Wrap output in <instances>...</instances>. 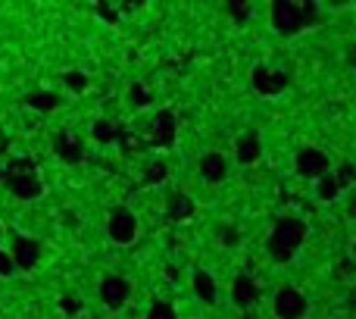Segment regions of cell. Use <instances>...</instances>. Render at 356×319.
Wrapping results in <instances>:
<instances>
[{
  "instance_id": "cell-11",
  "label": "cell",
  "mask_w": 356,
  "mask_h": 319,
  "mask_svg": "<svg viewBox=\"0 0 356 319\" xmlns=\"http://www.w3.org/2000/svg\"><path fill=\"white\" fill-rule=\"evenodd\" d=\"M197 204L191 200L188 194H182V191H175V194H169V204H166V213L172 223H188L191 216H194Z\"/></svg>"
},
{
  "instance_id": "cell-22",
  "label": "cell",
  "mask_w": 356,
  "mask_h": 319,
  "mask_svg": "<svg viewBox=\"0 0 356 319\" xmlns=\"http://www.w3.org/2000/svg\"><path fill=\"white\" fill-rule=\"evenodd\" d=\"M63 82H66V88H72L75 94H78V91H85V88H87V75H85V72H78V69H72V72L63 75Z\"/></svg>"
},
{
  "instance_id": "cell-13",
  "label": "cell",
  "mask_w": 356,
  "mask_h": 319,
  "mask_svg": "<svg viewBox=\"0 0 356 319\" xmlns=\"http://www.w3.org/2000/svg\"><path fill=\"white\" fill-rule=\"evenodd\" d=\"M256 298H260V288H256V282L250 276H238L235 282H231V300H235L238 307L256 304Z\"/></svg>"
},
{
  "instance_id": "cell-34",
  "label": "cell",
  "mask_w": 356,
  "mask_h": 319,
  "mask_svg": "<svg viewBox=\"0 0 356 319\" xmlns=\"http://www.w3.org/2000/svg\"><path fill=\"white\" fill-rule=\"evenodd\" d=\"M3 178H7V169H3V163H0V182H3Z\"/></svg>"
},
{
  "instance_id": "cell-2",
  "label": "cell",
  "mask_w": 356,
  "mask_h": 319,
  "mask_svg": "<svg viewBox=\"0 0 356 319\" xmlns=\"http://www.w3.org/2000/svg\"><path fill=\"white\" fill-rule=\"evenodd\" d=\"M316 16L313 3H297V0H278L272 3V25L282 34H297L300 28H306Z\"/></svg>"
},
{
  "instance_id": "cell-27",
  "label": "cell",
  "mask_w": 356,
  "mask_h": 319,
  "mask_svg": "<svg viewBox=\"0 0 356 319\" xmlns=\"http://www.w3.org/2000/svg\"><path fill=\"white\" fill-rule=\"evenodd\" d=\"M229 10H231V16H235V22H247V16H250V3H229Z\"/></svg>"
},
{
  "instance_id": "cell-6",
  "label": "cell",
  "mask_w": 356,
  "mask_h": 319,
  "mask_svg": "<svg viewBox=\"0 0 356 319\" xmlns=\"http://www.w3.org/2000/svg\"><path fill=\"white\" fill-rule=\"evenodd\" d=\"M97 294H101L107 310H122L128 304V298H132V285L122 276H103L101 285H97Z\"/></svg>"
},
{
  "instance_id": "cell-26",
  "label": "cell",
  "mask_w": 356,
  "mask_h": 319,
  "mask_svg": "<svg viewBox=\"0 0 356 319\" xmlns=\"http://www.w3.org/2000/svg\"><path fill=\"white\" fill-rule=\"evenodd\" d=\"M132 103H135V107H147L150 103V94L144 85H132Z\"/></svg>"
},
{
  "instance_id": "cell-25",
  "label": "cell",
  "mask_w": 356,
  "mask_h": 319,
  "mask_svg": "<svg viewBox=\"0 0 356 319\" xmlns=\"http://www.w3.org/2000/svg\"><path fill=\"white\" fill-rule=\"evenodd\" d=\"M219 241H222V247H235L238 241H241V231H238L235 225H225V229L219 231Z\"/></svg>"
},
{
  "instance_id": "cell-18",
  "label": "cell",
  "mask_w": 356,
  "mask_h": 319,
  "mask_svg": "<svg viewBox=\"0 0 356 319\" xmlns=\"http://www.w3.org/2000/svg\"><path fill=\"white\" fill-rule=\"evenodd\" d=\"M28 107H34V110H54V107H60V97L50 94V91H34V94L28 97Z\"/></svg>"
},
{
  "instance_id": "cell-4",
  "label": "cell",
  "mask_w": 356,
  "mask_h": 319,
  "mask_svg": "<svg viewBox=\"0 0 356 319\" xmlns=\"http://www.w3.org/2000/svg\"><path fill=\"white\" fill-rule=\"evenodd\" d=\"M7 251H10V257H13V263H16V269H19V272H32L34 266L41 263V257H44V245H41L38 238L19 235V231L10 238Z\"/></svg>"
},
{
  "instance_id": "cell-30",
  "label": "cell",
  "mask_w": 356,
  "mask_h": 319,
  "mask_svg": "<svg viewBox=\"0 0 356 319\" xmlns=\"http://www.w3.org/2000/svg\"><path fill=\"white\" fill-rule=\"evenodd\" d=\"M347 213H350V216H353V219H356V191H353V194H350V204H347Z\"/></svg>"
},
{
  "instance_id": "cell-5",
  "label": "cell",
  "mask_w": 356,
  "mask_h": 319,
  "mask_svg": "<svg viewBox=\"0 0 356 319\" xmlns=\"http://www.w3.org/2000/svg\"><path fill=\"white\" fill-rule=\"evenodd\" d=\"M107 235L113 245H132L138 238V216L128 207H116L109 210V219H107Z\"/></svg>"
},
{
  "instance_id": "cell-31",
  "label": "cell",
  "mask_w": 356,
  "mask_h": 319,
  "mask_svg": "<svg viewBox=\"0 0 356 319\" xmlns=\"http://www.w3.org/2000/svg\"><path fill=\"white\" fill-rule=\"evenodd\" d=\"M347 63H350V66H353V69H356V44H353V48L347 50Z\"/></svg>"
},
{
  "instance_id": "cell-17",
  "label": "cell",
  "mask_w": 356,
  "mask_h": 319,
  "mask_svg": "<svg viewBox=\"0 0 356 319\" xmlns=\"http://www.w3.org/2000/svg\"><path fill=\"white\" fill-rule=\"evenodd\" d=\"M316 194H319V200H335V197L341 194V185H337L335 172H328V176H322V178H319V188H316Z\"/></svg>"
},
{
  "instance_id": "cell-14",
  "label": "cell",
  "mask_w": 356,
  "mask_h": 319,
  "mask_svg": "<svg viewBox=\"0 0 356 319\" xmlns=\"http://www.w3.org/2000/svg\"><path fill=\"white\" fill-rule=\"evenodd\" d=\"M260 154H262V144H260V135H241L238 138V144H235V156H238V163H244V166H250V163H256L260 160Z\"/></svg>"
},
{
  "instance_id": "cell-20",
  "label": "cell",
  "mask_w": 356,
  "mask_h": 319,
  "mask_svg": "<svg viewBox=\"0 0 356 319\" xmlns=\"http://www.w3.org/2000/svg\"><path fill=\"white\" fill-rule=\"evenodd\" d=\"M91 132H94V138H97L101 144H109V141L116 138V125L109 123V119H97L94 129H91Z\"/></svg>"
},
{
  "instance_id": "cell-23",
  "label": "cell",
  "mask_w": 356,
  "mask_h": 319,
  "mask_svg": "<svg viewBox=\"0 0 356 319\" xmlns=\"http://www.w3.org/2000/svg\"><path fill=\"white\" fill-rule=\"evenodd\" d=\"M16 263H13V257H10V251L7 247H0V278H13L16 276Z\"/></svg>"
},
{
  "instance_id": "cell-12",
  "label": "cell",
  "mask_w": 356,
  "mask_h": 319,
  "mask_svg": "<svg viewBox=\"0 0 356 319\" xmlns=\"http://www.w3.org/2000/svg\"><path fill=\"white\" fill-rule=\"evenodd\" d=\"M200 176L207 178L209 185L222 182V178L229 176V163H225V156L222 154H203L200 156Z\"/></svg>"
},
{
  "instance_id": "cell-9",
  "label": "cell",
  "mask_w": 356,
  "mask_h": 319,
  "mask_svg": "<svg viewBox=\"0 0 356 319\" xmlns=\"http://www.w3.org/2000/svg\"><path fill=\"white\" fill-rule=\"evenodd\" d=\"M306 298H303L297 288H282V291L275 294V313L278 319H303V313H306Z\"/></svg>"
},
{
  "instance_id": "cell-28",
  "label": "cell",
  "mask_w": 356,
  "mask_h": 319,
  "mask_svg": "<svg viewBox=\"0 0 356 319\" xmlns=\"http://www.w3.org/2000/svg\"><path fill=\"white\" fill-rule=\"evenodd\" d=\"M60 310H63V313H78L81 304H78L75 298H69V294H66V298H60Z\"/></svg>"
},
{
  "instance_id": "cell-10",
  "label": "cell",
  "mask_w": 356,
  "mask_h": 319,
  "mask_svg": "<svg viewBox=\"0 0 356 319\" xmlns=\"http://www.w3.org/2000/svg\"><path fill=\"white\" fill-rule=\"evenodd\" d=\"M175 113L172 110H160V116H156L154 123V144L156 147H172L175 144Z\"/></svg>"
},
{
  "instance_id": "cell-19",
  "label": "cell",
  "mask_w": 356,
  "mask_h": 319,
  "mask_svg": "<svg viewBox=\"0 0 356 319\" xmlns=\"http://www.w3.org/2000/svg\"><path fill=\"white\" fill-rule=\"evenodd\" d=\"M147 319H178V313H175V307L166 304V300H154L147 310Z\"/></svg>"
},
{
  "instance_id": "cell-29",
  "label": "cell",
  "mask_w": 356,
  "mask_h": 319,
  "mask_svg": "<svg viewBox=\"0 0 356 319\" xmlns=\"http://www.w3.org/2000/svg\"><path fill=\"white\" fill-rule=\"evenodd\" d=\"M97 13H101L107 22H116V19H119V16H116V10H113V7H107V3H101V7H97Z\"/></svg>"
},
{
  "instance_id": "cell-1",
  "label": "cell",
  "mask_w": 356,
  "mask_h": 319,
  "mask_svg": "<svg viewBox=\"0 0 356 319\" xmlns=\"http://www.w3.org/2000/svg\"><path fill=\"white\" fill-rule=\"evenodd\" d=\"M303 238H306V223H303V219H278L269 241H266L269 257L275 260V263L294 260V254L300 251V245H303Z\"/></svg>"
},
{
  "instance_id": "cell-8",
  "label": "cell",
  "mask_w": 356,
  "mask_h": 319,
  "mask_svg": "<svg viewBox=\"0 0 356 319\" xmlns=\"http://www.w3.org/2000/svg\"><path fill=\"white\" fill-rule=\"evenodd\" d=\"M250 79H253V88L260 91L262 97H275V94H282V91L288 88V72H282V69L256 66Z\"/></svg>"
},
{
  "instance_id": "cell-7",
  "label": "cell",
  "mask_w": 356,
  "mask_h": 319,
  "mask_svg": "<svg viewBox=\"0 0 356 319\" xmlns=\"http://www.w3.org/2000/svg\"><path fill=\"white\" fill-rule=\"evenodd\" d=\"M294 169H297V176L316 178L319 182L322 176H328V156H325L319 147H303L294 160Z\"/></svg>"
},
{
  "instance_id": "cell-24",
  "label": "cell",
  "mask_w": 356,
  "mask_h": 319,
  "mask_svg": "<svg viewBox=\"0 0 356 319\" xmlns=\"http://www.w3.org/2000/svg\"><path fill=\"white\" fill-rule=\"evenodd\" d=\"M166 176H169L166 163H154L147 169V176H144V182H147V185H160V182H166Z\"/></svg>"
},
{
  "instance_id": "cell-16",
  "label": "cell",
  "mask_w": 356,
  "mask_h": 319,
  "mask_svg": "<svg viewBox=\"0 0 356 319\" xmlns=\"http://www.w3.org/2000/svg\"><path fill=\"white\" fill-rule=\"evenodd\" d=\"M194 294L203 300V304H216V278L209 276L207 269L194 272Z\"/></svg>"
},
{
  "instance_id": "cell-15",
  "label": "cell",
  "mask_w": 356,
  "mask_h": 319,
  "mask_svg": "<svg viewBox=\"0 0 356 319\" xmlns=\"http://www.w3.org/2000/svg\"><path fill=\"white\" fill-rule=\"evenodd\" d=\"M56 154H60L66 163H81V156H85V144H81L75 135H66V132H63V135L56 138Z\"/></svg>"
},
{
  "instance_id": "cell-33",
  "label": "cell",
  "mask_w": 356,
  "mask_h": 319,
  "mask_svg": "<svg viewBox=\"0 0 356 319\" xmlns=\"http://www.w3.org/2000/svg\"><path fill=\"white\" fill-rule=\"evenodd\" d=\"M350 310H356V291H350Z\"/></svg>"
},
{
  "instance_id": "cell-21",
  "label": "cell",
  "mask_w": 356,
  "mask_h": 319,
  "mask_svg": "<svg viewBox=\"0 0 356 319\" xmlns=\"http://www.w3.org/2000/svg\"><path fill=\"white\" fill-rule=\"evenodd\" d=\"M335 178L341 188H350V185H356V166L353 163H341L335 169Z\"/></svg>"
},
{
  "instance_id": "cell-3",
  "label": "cell",
  "mask_w": 356,
  "mask_h": 319,
  "mask_svg": "<svg viewBox=\"0 0 356 319\" xmlns=\"http://www.w3.org/2000/svg\"><path fill=\"white\" fill-rule=\"evenodd\" d=\"M7 185L13 191V197H22V200H34L41 194V178L34 176L32 160H16L7 169Z\"/></svg>"
},
{
  "instance_id": "cell-32",
  "label": "cell",
  "mask_w": 356,
  "mask_h": 319,
  "mask_svg": "<svg viewBox=\"0 0 356 319\" xmlns=\"http://www.w3.org/2000/svg\"><path fill=\"white\" fill-rule=\"evenodd\" d=\"M350 272H353V263H350V260H344V263H341V276H350Z\"/></svg>"
}]
</instances>
